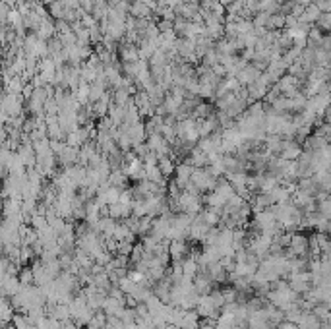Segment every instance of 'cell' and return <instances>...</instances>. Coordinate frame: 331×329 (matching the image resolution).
<instances>
[{"label": "cell", "instance_id": "obj_1", "mask_svg": "<svg viewBox=\"0 0 331 329\" xmlns=\"http://www.w3.org/2000/svg\"><path fill=\"white\" fill-rule=\"evenodd\" d=\"M196 312L200 314V318H215V314H217V306L213 304V300H211V296L209 294H202L200 298H198V306H196Z\"/></svg>", "mask_w": 331, "mask_h": 329}, {"label": "cell", "instance_id": "obj_3", "mask_svg": "<svg viewBox=\"0 0 331 329\" xmlns=\"http://www.w3.org/2000/svg\"><path fill=\"white\" fill-rule=\"evenodd\" d=\"M322 10L316 6V4H310V6H306V10H304V14L298 18V21L300 23H310V25H316L318 21H320V18H322Z\"/></svg>", "mask_w": 331, "mask_h": 329}, {"label": "cell", "instance_id": "obj_6", "mask_svg": "<svg viewBox=\"0 0 331 329\" xmlns=\"http://www.w3.org/2000/svg\"><path fill=\"white\" fill-rule=\"evenodd\" d=\"M20 281H21V285L23 287H33L35 285V273H33V269L31 267H23V269H20Z\"/></svg>", "mask_w": 331, "mask_h": 329}, {"label": "cell", "instance_id": "obj_7", "mask_svg": "<svg viewBox=\"0 0 331 329\" xmlns=\"http://www.w3.org/2000/svg\"><path fill=\"white\" fill-rule=\"evenodd\" d=\"M49 8H51V16H53L55 20H64V16H66V4H64V2L55 0Z\"/></svg>", "mask_w": 331, "mask_h": 329}, {"label": "cell", "instance_id": "obj_5", "mask_svg": "<svg viewBox=\"0 0 331 329\" xmlns=\"http://www.w3.org/2000/svg\"><path fill=\"white\" fill-rule=\"evenodd\" d=\"M285 20H287V16H285L283 12L269 16L268 25H266V27H268V31H281V29L285 27Z\"/></svg>", "mask_w": 331, "mask_h": 329}, {"label": "cell", "instance_id": "obj_9", "mask_svg": "<svg viewBox=\"0 0 331 329\" xmlns=\"http://www.w3.org/2000/svg\"><path fill=\"white\" fill-rule=\"evenodd\" d=\"M316 314H318V316H322V318H328V316H330L328 308H318V310H316Z\"/></svg>", "mask_w": 331, "mask_h": 329}, {"label": "cell", "instance_id": "obj_8", "mask_svg": "<svg viewBox=\"0 0 331 329\" xmlns=\"http://www.w3.org/2000/svg\"><path fill=\"white\" fill-rule=\"evenodd\" d=\"M159 168H161L163 176H170V172L174 170V164H172V161H170L168 157H161V164H159Z\"/></svg>", "mask_w": 331, "mask_h": 329}, {"label": "cell", "instance_id": "obj_2", "mask_svg": "<svg viewBox=\"0 0 331 329\" xmlns=\"http://www.w3.org/2000/svg\"><path fill=\"white\" fill-rule=\"evenodd\" d=\"M188 254V244L184 240H170V246H168V256L172 262H182Z\"/></svg>", "mask_w": 331, "mask_h": 329}, {"label": "cell", "instance_id": "obj_11", "mask_svg": "<svg viewBox=\"0 0 331 329\" xmlns=\"http://www.w3.org/2000/svg\"><path fill=\"white\" fill-rule=\"evenodd\" d=\"M328 304H330V306H331V296H330V298H328Z\"/></svg>", "mask_w": 331, "mask_h": 329}, {"label": "cell", "instance_id": "obj_4", "mask_svg": "<svg viewBox=\"0 0 331 329\" xmlns=\"http://www.w3.org/2000/svg\"><path fill=\"white\" fill-rule=\"evenodd\" d=\"M130 14H132V18H136V20L149 18V14H151V8H149L145 2H142V0H136V2L130 6Z\"/></svg>", "mask_w": 331, "mask_h": 329}, {"label": "cell", "instance_id": "obj_10", "mask_svg": "<svg viewBox=\"0 0 331 329\" xmlns=\"http://www.w3.org/2000/svg\"><path fill=\"white\" fill-rule=\"evenodd\" d=\"M277 329H300V328H296V326L290 322V324H283V326H279Z\"/></svg>", "mask_w": 331, "mask_h": 329}]
</instances>
